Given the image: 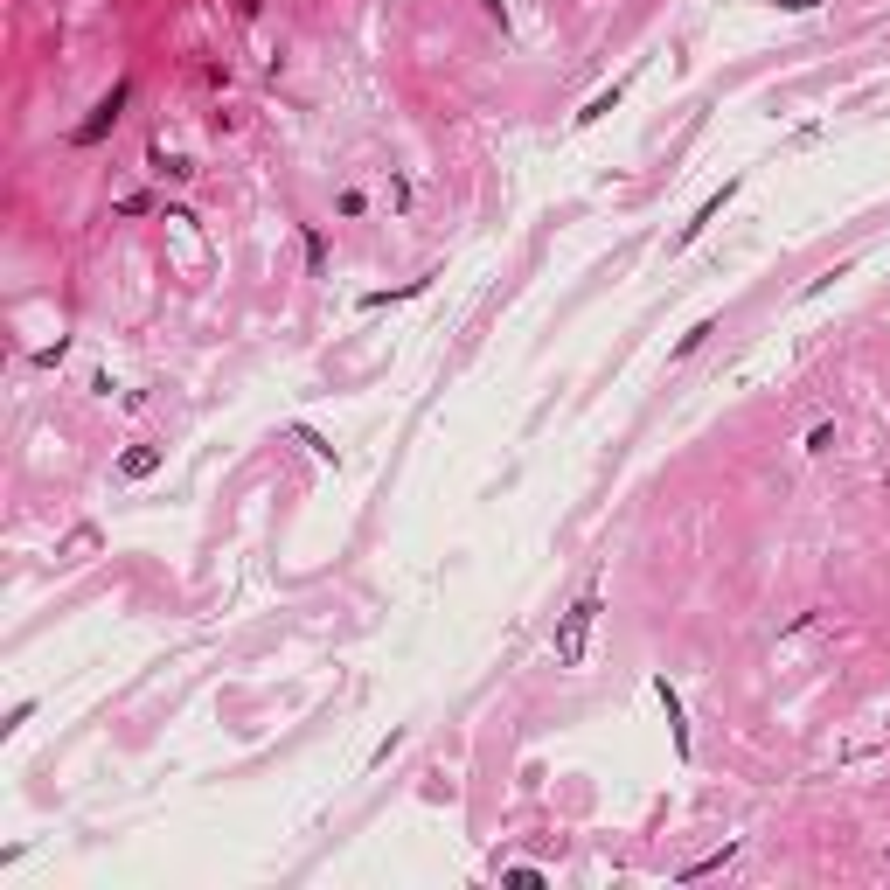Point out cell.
<instances>
[{
    "label": "cell",
    "mask_w": 890,
    "mask_h": 890,
    "mask_svg": "<svg viewBox=\"0 0 890 890\" xmlns=\"http://www.w3.org/2000/svg\"><path fill=\"white\" fill-rule=\"evenodd\" d=\"M126 98H133V84L119 77V84H112V91H105V98L91 105V119H84V126H70V147H98V140H105V133L119 126V112H126Z\"/></svg>",
    "instance_id": "2"
},
{
    "label": "cell",
    "mask_w": 890,
    "mask_h": 890,
    "mask_svg": "<svg viewBox=\"0 0 890 890\" xmlns=\"http://www.w3.org/2000/svg\"><path fill=\"white\" fill-rule=\"evenodd\" d=\"M306 265L327 272V237H320V230H306Z\"/></svg>",
    "instance_id": "4"
},
{
    "label": "cell",
    "mask_w": 890,
    "mask_h": 890,
    "mask_svg": "<svg viewBox=\"0 0 890 890\" xmlns=\"http://www.w3.org/2000/svg\"><path fill=\"white\" fill-rule=\"evenodd\" d=\"M592 626H598V592H585V598H578V605H571V612H564V626H557V640H550L564 668H578V661H585V640H592Z\"/></svg>",
    "instance_id": "1"
},
{
    "label": "cell",
    "mask_w": 890,
    "mask_h": 890,
    "mask_svg": "<svg viewBox=\"0 0 890 890\" xmlns=\"http://www.w3.org/2000/svg\"><path fill=\"white\" fill-rule=\"evenodd\" d=\"M153 466H160V452H147V445H140V452H126V473H133V480H147Z\"/></svg>",
    "instance_id": "3"
}]
</instances>
